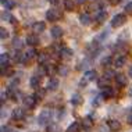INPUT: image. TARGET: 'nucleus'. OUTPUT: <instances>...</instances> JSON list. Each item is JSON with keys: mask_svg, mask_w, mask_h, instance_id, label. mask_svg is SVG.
I'll use <instances>...</instances> for the list:
<instances>
[{"mask_svg": "<svg viewBox=\"0 0 132 132\" xmlns=\"http://www.w3.org/2000/svg\"><path fill=\"white\" fill-rule=\"evenodd\" d=\"M49 3H50V4H53V6H56V4H59V2L60 0H47Z\"/></svg>", "mask_w": 132, "mask_h": 132, "instance_id": "4c0bfd02", "label": "nucleus"}, {"mask_svg": "<svg viewBox=\"0 0 132 132\" xmlns=\"http://www.w3.org/2000/svg\"><path fill=\"white\" fill-rule=\"evenodd\" d=\"M47 132H57V125H54V124H50V125L47 127Z\"/></svg>", "mask_w": 132, "mask_h": 132, "instance_id": "473e14b6", "label": "nucleus"}, {"mask_svg": "<svg viewBox=\"0 0 132 132\" xmlns=\"http://www.w3.org/2000/svg\"><path fill=\"white\" fill-rule=\"evenodd\" d=\"M43 95H45V90H39V92H36V93H35V99L39 102L42 97H43Z\"/></svg>", "mask_w": 132, "mask_h": 132, "instance_id": "c756f323", "label": "nucleus"}, {"mask_svg": "<svg viewBox=\"0 0 132 132\" xmlns=\"http://www.w3.org/2000/svg\"><path fill=\"white\" fill-rule=\"evenodd\" d=\"M7 36H9V32H7V29H4V28H0V38L6 39Z\"/></svg>", "mask_w": 132, "mask_h": 132, "instance_id": "c85d7f7f", "label": "nucleus"}, {"mask_svg": "<svg viewBox=\"0 0 132 132\" xmlns=\"http://www.w3.org/2000/svg\"><path fill=\"white\" fill-rule=\"evenodd\" d=\"M125 10H127V13H129V14H132V2H131V3H128V4H127V7H125Z\"/></svg>", "mask_w": 132, "mask_h": 132, "instance_id": "f704fd0d", "label": "nucleus"}, {"mask_svg": "<svg viewBox=\"0 0 132 132\" xmlns=\"http://www.w3.org/2000/svg\"><path fill=\"white\" fill-rule=\"evenodd\" d=\"M128 121H129V122H132V113L129 114V116H128Z\"/></svg>", "mask_w": 132, "mask_h": 132, "instance_id": "a19ab883", "label": "nucleus"}, {"mask_svg": "<svg viewBox=\"0 0 132 132\" xmlns=\"http://www.w3.org/2000/svg\"><path fill=\"white\" fill-rule=\"evenodd\" d=\"M52 36L54 38V39H60V38L63 36V29L60 27H57V25L53 27L52 28Z\"/></svg>", "mask_w": 132, "mask_h": 132, "instance_id": "4468645a", "label": "nucleus"}, {"mask_svg": "<svg viewBox=\"0 0 132 132\" xmlns=\"http://www.w3.org/2000/svg\"><path fill=\"white\" fill-rule=\"evenodd\" d=\"M9 60H10V56L7 53H2V56H0V65H2L3 70L9 65Z\"/></svg>", "mask_w": 132, "mask_h": 132, "instance_id": "ddd939ff", "label": "nucleus"}, {"mask_svg": "<svg viewBox=\"0 0 132 132\" xmlns=\"http://www.w3.org/2000/svg\"><path fill=\"white\" fill-rule=\"evenodd\" d=\"M113 96H114L113 88L107 86V88L103 89V92H102V97H103V99H110V97H113Z\"/></svg>", "mask_w": 132, "mask_h": 132, "instance_id": "2eb2a0df", "label": "nucleus"}, {"mask_svg": "<svg viewBox=\"0 0 132 132\" xmlns=\"http://www.w3.org/2000/svg\"><path fill=\"white\" fill-rule=\"evenodd\" d=\"M49 61V54H46V53H39L38 54V63L40 64V65H46Z\"/></svg>", "mask_w": 132, "mask_h": 132, "instance_id": "dca6fc26", "label": "nucleus"}, {"mask_svg": "<svg viewBox=\"0 0 132 132\" xmlns=\"http://www.w3.org/2000/svg\"><path fill=\"white\" fill-rule=\"evenodd\" d=\"M107 125H109V128L113 132H117V131L121 129V124H120V121H117V120H109L107 121Z\"/></svg>", "mask_w": 132, "mask_h": 132, "instance_id": "423d86ee", "label": "nucleus"}, {"mask_svg": "<svg viewBox=\"0 0 132 132\" xmlns=\"http://www.w3.org/2000/svg\"><path fill=\"white\" fill-rule=\"evenodd\" d=\"M78 2H79V3H84V2H86V0H78Z\"/></svg>", "mask_w": 132, "mask_h": 132, "instance_id": "37998d69", "label": "nucleus"}, {"mask_svg": "<svg viewBox=\"0 0 132 132\" xmlns=\"http://www.w3.org/2000/svg\"><path fill=\"white\" fill-rule=\"evenodd\" d=\"M60 57H61L63 60H68L72 57V50L71 49H67V47H64L60 50Z\"/></svg>", "mask_w": 132, "mask_h": 132, "instance_id": "9b49d317", "label": "nucleus"}, {"mask_svg": "<svg viewBox=\"0 0 132 132\" xmlns=\"http://www.w3.org/2000/svg\"><path fill=\"white\" fill-rule=\"evenodd\" d=\"M2 18H3V20H7L9 22H14V18H13V15H11L10 13H7V11L2 14Z\"/></svg>", "mask_w": 132, "mask_h": 132, "instance_id": "bb28decb", "label": "nucleus"}, {"mask_svg": "<svg viewBox=\"0 0 132 132\" xmlns=\"http://www.w3.org/2000/svg\"><path fill=\"white\" fill-rule=\"evenodd\" d=\"M116 82L118 84V86H121V88L127 86V84H128L127 75H124V74H117V75H116Z\"/></svg>", "mask_w": 132, "mask_h": 132, "instance_id": "0eeeda50", "label": "nucleus"}, {"mask_svg": "<svg viewBox=\"0 0 132 132\" xmlns=\"http://www.w3.org/2000/svg\"><path fill=\"white\" fill-rule=\"evenodd\" d=\"M129 77H131V78H132V68H131V70H129Z\"/></svg>", "mask_w": 132, "mask_h": 132, "instance_id": "79ce46f5", "label": "nucleus"}, {"mask_svg": "<svg viewBox=\"0 0 132 132\" xmlns=\"http://www.w3.org/2000/svg\"><path fill=\"white\" fill-rule=\"evenodd\" d=\"M79 21L82 25H89L90 24V17H89V14H82L79 17Z\"/></svg>", "mask_w": 132, "mask_h": 132, "instance_id": "412c9836", "label": "nucleus"}, {"mask_svg": "<svg viewBox=\"0 0 132 132\" xmlns=\"http://www.w3.org/2000/svg\"><path fill=\"white\" fill-rule=\"evenodd\" d=\"M53 71H54V70H53V67H50V65H46V72H47V74H52Z\"/></svg>", "mask_w": 132, "mask_h": 132, "instance_id": "c9c22d12", "label": "nucleus"}, {"mask_svg": "<svg viewBox=\"0 0 132 132\" xmlns=\"http://www.w3.org/2000/svg\"><path fill=\"white\" fill-rule=\"evenodd\" d=\"M82 129L84 131H86V132H89L92 129V128H93V121L90 120V117H85L84 120H82Z\"/></svg>", "mask_w": 132, "mask_h": 132, "instance_id": "20e7f679", "label": "nucleus"}, {"mask_svg": "<svg viewBox=\"0 0 132 132\" xmlns=\"http://www.w3.org/2000/svg\"><path fill=\"white\" fill-rule=\"evenodd\" d=\"M74 103H78V95H75V96H74V100H72Z\"/></svg>", "mask_w": 132, "mask_h": 132, "instance_id": "ea45409f", "label": "nucleus"}, {"mask_svg": "<svg viewBox=\"0 0 132 132\" xmlns=\"http://www.w3.org/2000/svg\"><path fill=\"white\" fill-rule=\"evenodd\" d=\"M60 17H61V14L56 9H50L46 11V18H47V21H57Z\"/></svg>", "mask_w": 132, "mask_h": 132, "instance_id": "f03ea898", "label": "nucleus"}, {"mask_svg": "<svg viewBox=\"0 0 132 132\" xmlns=\"http://www.w3.org/2000/svg\"><path fill=\"white\" fill-rule=\"evenodd\" d=\"M103 77H104V78H107V79L110 81L113 77H116V75H114V72H113V71H106V72H104V75H103Z\"/></svg>", "mask_w": 132, "mask_h": 132, "instance_id": "7c9ffc66", "label": "nucleus"}, {"mask_svg": "<svg viewBox=\"0 0 132 132\" xmlns=\"http://www.w3.org/2000/svg\"><path fill=\"white\" fill-rule=\"evenodd\" d=\"M24 117H25V111H24L22 109H15V110L13 111V118L15 120V121L22 120Z\"/></svg>", "mask_w": 132, "mask_h": 132, "instance_id": "9d476101", "label": "nucleus"}, {"mask_svg": "<svg viewBox=\"0 0 132 132\" xmlns=\"http://www.w3.org/2000/svg\"><path fill=\"white\" fill-rule=\"evenodd\" d=\"M74 0H65L64 2V7H65V10H68V11H72L74 10Z\"/></svg>", "mask_w": 132, "mask_h": 132, "instance_id": "5701e85b", "label": "nucleus"}, {"mask_svg": "<svg viewBox=\"0 0 132 132\" xmlns=\"http://www.w3.org/2000/svg\"><path fill=\"white\" fill-rule=\"evenodd\" d=\"M31 86L32 88H39V84H40V77L39 75H34V77H31Z\"/></svg>", "mask_w": 132, "mask_h": 132, "instance_id": "aec40b11", "label": "nucleus"}, {"mask_svg": "<svg viewBox=\"0 0 132 132\" xmlns=\"http://www.w3.org/2000/svg\"><path fill=\"white\" fill-rule=\"evenodd\" d=\"M36 99H35V96H27L25 99H24V106L27 107V109H34L35 104H36Z\"/></svg>", "mask_w": 132, "mask_h": 132, "instance_id": "39448f33", "label": "nucleus"}, {"mask_svg": "<svg viewBox=\"0 0 132 132\" xmlns=\"http://www.w3.org/2000/svg\"><path fill=\"white\" fill-rule=\"evenodd\" d=\"M81 128H82L81 122L75 121V122H72L68 128H67V132H79V131H81Z\"/></svg>", "mask_w": 132, "mask_h": 132, "instance_id": "f3484780", "label": "nucleus"}, {"mask_svg": "<svg viewBox=\"0 0 132 132\" xmlns=\"http://www.w3.org/2000/svg\"><path fill=\"white\" fill-rule=\"evenodd\" d=\"M125 22H127V15L125 14H117L111 21V27L113 28H118L121 25H124Z\"/></svg>", "mask_w": 132, "mask_h": 132, "instance_id": "f257e3e1", "label": "nucleus"}, {"mask_svg": "<svg viewBox=\"0 0 132 132\" xmlns=\"http://www.w3.org/2000/svg\"><path fill=\"white\" fill-rule=\"evenodd\" d=\"M97 85H99V88L104 89V88H107V85H109V79H107V78H104V77H102L100 79L97 81Z\"/></svg>", "mask_w": 132, "mask_h": 132, "instance_id": "4be33fe9", "label": "nucleus"}, {"mask_svg": "<svg viewBox=\"0 0 132 132\" xmlns=\"http://www.w3.org/2000/svg\"><path fill=\"white\" fill-rule=\"evenodd\" d=\"M86 84H88V79H86V78L84 77V79H81L79 85H81V86H85V85H86Z\"/></svg>", "mask_w": 132, "mask_h": 132, "instance_id": "e433bc0d", "label": "nucleus"}, {"mask_svg": "<svg viewBox=\"0 0 132 132\" xmlns=\"http://www.w3.org/2000/svg\"><path fill=\"white\" fill-rule=\"evenodd\" d=\"M106 17H107V13L104 11V10H102L100 13L96 15V21H99V22H103V21L106 20Z\"/></svg>", "mask_w": 132, "mask_h": 132, "instance_id": "b1692460", "label": "nucleus"}, {"mask_svg": "<svg viewBox=\"0 0 132 132\" xmlns=\"http://www.w3.org/2000/svg\"><path fill=\"white\" fill-rule=\"evenodd\" d=\"M59 72L61 74V75H65V74H67V68H65V67H63V65H60V68H59Z\"/></svg>", "mask_w": 132, "mask_h": 132, "instance_id": "72a5a7b5", "label": "nucleus"}, {"mask_svg": "<svg viewBox=\"0 0 132 132\" xmlns=\"http://www.w3.org/2000/svg\"><path fill=\"white\" fill-rule=\"evenodd\" d=\"M57 86H59V79H57V78H52L47 84V89L49 90H56Z\"/></svg>", "mask_w": 132, "mask_h": 132, "instance_id": "a211bd4d", "label": "nucleus"}, {"mask_svg": "<svg viewBox=\"0 0 132 132\" xmlns=\"http://www.w3.org/2000/svg\"><path fill=\"white\" fill-rule=\"evenodd\" d=\"M131 93H132V89H131Z\"/></svg>", "mask_w": 132, "mask_h": 132, "instance_id": "c03bdc74", "label": "nucleus"}, {"mask_svg": "<svg viewBox=\"0 0 132 132\" xmlns=\"http://www.w3.org/2000/svg\"><path fill=\"white\" fill-rule=\"evenodd\" d=\"M45 22H42V21H38V22H35L34 25H32V32H35V34H40V32L45 31Z\"/></svg>", "mask_w": 132, "mask_h": 132, "instance_id": "6e6552de", "label": "nucleus"}, {"mask_svg": "<svg viewBox=\"0 0 132 132\" xmlns=\"http://www.w3.org/2000/svg\"><path fill=\"white\" fill-rule=\"evenodd\" d=\"M125 63H127L125 56H120V57H117V59L113 61V65H114V67H117V68H121V67H122Z\"/></svg>", "mask_w": 132, "mask_h": 132, "instance_id": "f8f14e48", "label": "nucleus"}, {"mask_svg": "<svg viewBox=\"0 0 132 132\" xmlns=\"http://www.w3.org/2000/svg\"><path fill=\"white\" fill-rule=\"evenodd\" d=\"M2 4L6 7V10H10L14 7V2H11V0H2Z\"/></svg>", "mask_w": 132, "mask_h": 132, "instance_id": "393cba45", "label": "nucleus"}, {"mask_svg": "<svg viewBox=\"0 0 132 132\" xmlns=\"http://www.w3.org/2000/svg\"><path fill=\"white\" fill-rule=\"evenodd\" d=\"M102 64H103V67H107V65H110V64H111V57H106L104 60H103L102 61Z\"/></svg>", "mask_w": 132, "mask_h": 132, "instance_id": "2f4dec72", "label": "nucleus"}, {"mask_svg": "<svg viewBox=\"0 0 132 132\" xmlns=\"http://www.w3.org/2000/svg\"><path fill=\"white\" fill-rule=\"evenodd\" d=\"M2 132H9V128H7V127H2Z\"/></svg>", "mask_w": 132, "mask_h": 132, "instance_id": "58836bf2", "label": "nucleus"}, {"mask_svg": "<svg viewBox=\"0 0 132 132\" xmlns=\"http://www.w3.org/2000/svg\"><path fill=\"white\" fill-rule=\"evenodd\" d=\"M52 118V110H43L39 116V124H46Z\"/></svg>", "mask_w": 132, "mask_h": 132, "instance_id": "7ed1b4c3", "label": "nucleus"}, {"mask_svg": "<svg viewBox=\"0 0 132 132\" xmlns=\"http://www.w3.org/2000/svg\"><path fill=\"white\" fill-rule=\"evenodd\" d=\"M85 78H86L88 81H93L97 78V72H96L95 70H89V71H86V74H85Z\"/></svg>", "mask_w": 132, "mask_h": 132, "instance_id": "6ab92c4d", "label": "nucleus"}, {"mask_svg": "<svg viewBox=\"0 0 132 132\" xmlns=\"http://www.w3.org/2000/svg\"><path fill=\"white\" fill-rule=\"evenodd\" d=\"M38 43H39V39H38V35L36 34H32V35H28V36H27V45L36 46Z\"/></svg>", "mask_w": 132, "mask_h": 132, "instance_id": "1a4fd4ad", "label": "nucleus"}, {"mask_svg": "<svg viewBox=\"0 0 132 132\" xmlns=\"http://www.w3.org/2000/svg\"><path fill=\"white\" fill-rule=\"evenodd\" d=\"M13 46H14V49H21V46H22V40H21L20 38H14Z\"/></svg>", "mask_w": 132, "mask_h": 132, "instance_id": "a878e982", "label": "nucleus"}, {"mask_svg": "<svg viewBox=\"0 0 132 132\" xmlns=\"http://www.w3.org/2000/svg\"><path fill=\"white\" fill-rule=\"evenodd\" d=\"M25 54H27L28 57H29V60H32V59H34L35 56H36V52H35L34 49H29V50H28V52L25 53Z\"/></svg>", "mask_w": 132, "mask_h": 132, "instance_id": "cd10ccee", "label": "nucleus"}]
</instances>
